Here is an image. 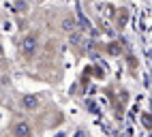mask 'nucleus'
I'll return each instance as SVG.
<instances>
[{
    "label": "nucleus",
    "instance_id": "1",
    "mask_svg": "<svg viewBox=\"0 0 152 137\" xmlns=\"http://www.w3.org/2000/svg\"><path fill=\"white\" fill-rule=\"evenodd\" d=\"M13 133H15V137H32V129H30V124L24 122V120H17L13 124Z\"/></svg>",
    "mask_w": 152,
    "mask_h": 137
},
{
    "label": "nucleus",
    "instance_id": "2",
    "mask_svg": "<svg viewBox=\"0 0 152 137\" xmlns=\"http://www.w3.org/2000/svg\"><path fill=\"white\" fill-rule=\"evenodd\" d=\"M22 107H24V109H37V107H39V99H37V96H24Z\"/></svg>",
    "mask_w": 152,
    "mask_h": 137
}]
</instances>
